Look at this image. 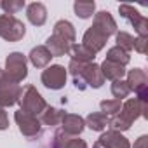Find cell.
<instances>
[{
    "label": "cell",
    "mask_w": 148,
    "mask_h": 148,
    "mask_svg": "<svg viewBox=\"0 0 148 148\" xmlns=\"http://www.w3.org/2000/svg\"><path fill=\"white\" fill-rule=\"evenodd\" d=\"M73 77V86L79 91H86L87 87L99 89L105 84V77L101 73L99 64L96 63H77V61H70L68 70Z\"/></svg>",
    "instance_id": "cell-1"
},
{
    "label": "cell",
    "mask_w": 148,
    "mask_h": 148,
    "mask_svg": "<svg viewBox=\"0 0 148 148\" xmlns=\"http://www.w3.org/2000/svg\"><path fill=\"white\" fill-rule=\"evenodd\" d=\"M73 44H75V28H73V25L70 21L59 19L54 25L52 35L45 40L47 51L51 52L52 58L66 56V54H70V49Z\"/></svg>",
    "instance_id": "cell-2"
},
{
    "label": "cell",
    "mask_w": 148,
    "mask_h": 148,
    "mask_svg": "<svg viewBox=\"0 0 148 148\" xmlns=\"http://www.w3.org/2000/svg\"><path fill=\"white\" fill-rule=\"evenodd\" d=\"M139 117L148 119V101H139V99L132 98V99H127L125 103H122L120 112L110 119V125L113 127V131L122 132V131L131 129V125Z\"/></svg>",
    "instance_id": "cell-3"
},
{
    "label": "cell",
    "mask_w": 148,
    "mask_h": 148,
    "mask_svg": "<svg viewBox=\"0 0 148 148\" xmlns=\"http://www.w3.org/2000/svg\"><path fill=\"white\" fill-rule=\"evenodd\" d=\"M19 110L28 113V115H33V117H40V113L45 110L47 103L45 99L42 98V94L37 91L35 86H26L23 91H21V96H19Z\"/></svg>",
    "instance_id": "cell-4"
},
{
    "label": "cell",
    "mask_w": 148,
    "mask_h": 148,
    "mask_svg": "<svg viewBox=\"0 0 148 148\" xmlns=\"http://www.w3.org/2000/svg\"><path fill=\"white\" fill-rule=\"evenodd\" d=\"M5 77L16 84L23 82L28 77V59L21 52H11L5 58Z\"/></svg>",
    "instance_id": "cell-5"
},
{
    "label": "cell",
    "mask_w": 148,
    "mask_h": 148,
    "mask_svg": "<svg viewBox=\"0 0 148 148\" xmlns=\"http://www.w3.org/2000/svg\"><path fill=\"white\" fill-rule=\"evenodd\" d=\"M26 33V26L16 16L0 14V38L7 42H19Z\"/></svg>",
    "instance_id": "cell-6"
},
{
    "label": "cell",
    "mask_w": 148,
    "mask_h": 148,
    "mask_svg": "<svg viewBox=\"0 0 148 148\" xmlns=\"http://www.w3.org/2000/svg\"><path fill=\"white\" fill-rule=\"evenodd\" d=\"M66 75H68V71H66L64 66H61V64H51V66H47V68L42 71L40 80H42V84H44L47 89H51V91H59V89H63L64 84H66Z\"/></svg>",
    "instance_id": "cell-7"
},
{
    "label": "cell",
    "mask_w": 148,
    "mask_h": 148,
    "mask_svg": "<svg viewBox=\"0 0 148 148\" xmlns=\"http://www.w3.org/2000/svg\"><path fill=\"white\" fill-rule=\"evenodd\" d=\"M119 12L124 19H127L131 23V26L134 28L138 37H148V19L143 14H139L138 9H134L132 5H127V4H120Z\"/></svg>",
    "instance_id": "cell-8"
},
{
    "label": "cell",
    "mask_w": 148,
    "mask_h": 148,
    "mask_svg": "<svg viewBox=\"0 0 148 148\" xmlns=\"http://www.w3.org/2000/svg\"><path fill=\"white\" fill-rule=\"evenodd\" d=\"M14 120L19 127V132L25 136V138H38L42 134V124L38 120V117H33V115H28L21 110H18L14 113Z\"/></svg>",
    "instance_id": "cell-9"
},
{
    "label": "cell",
    "mask_w": 148,
    "mask_h": 148,
    "mask_svg": "<svg viewBox=\"0 0 148 148\" xmlns=\"http://www.w3.org/2000/svg\"><path fill=\"white\" fill-rule=\"evenodd\" d=\"M125 82H127L129 89L136 92V96H138L136 99H139V101L148 99V77H146L145 70H141V68L129 70Z\"/></svg>",
    "instance_id": "cell-10"
},
{
    "label": "cell",
    "mask_w": 148,
    "mask_h": 148,
    "mask_svg": "<svg viewBox=\"0 0 148 148\" xmlns=\"http://www.w3.org/2000/svg\"><path fill=\"white\" fill-rule=\"evenodd\" d=\"M21 86L9 80L7 77H4V80L0 82V108H9V106H14L18 101H19V96H21Z\"/></svg>",
    "instance_id": "cell-11"
},
{
    "label": "cell",
    "mask_w": 148,
    "mask_h": 148,
    "mask_svg": "<svg viewBox=\"0 0 148 148\" xmlns=\"http://www.w3.org/2000/svg\"><path fill=\"white\" fill-rule=\"evenodd\" d=\"M92 148H131V143L124 134L110 129L99 136V139L94 143Z\"/></svg>",
    "instance_id": "cell-12"
},
{
    "label": "cell",
    "mask_w": 148,
    "mask_h": 148,
    "mask_svg": "<svg viewBox=\"0 0 148 148\" xmlns=\"http://www.w3.org/2000/svg\"><path fill=\"white\" fill-rule=\"evenodd\" d=\"M106 40H108V37H106L103 32H99L98 28L91 26V28H87V32L84 33L82 45H86L89 51H92L94 54H98L99 51H103V49H105Z\"/></svg>",
    "instance_id": "cell-13"
},
{
    "label": "cell",
    "mask_w": 148,
    "mask_h": 148,
    "mask_svg": "<svg viewBox=\"0 0 148 148\" xmlns=\"http://www.w3.org/2000/svg\"><path fill=\"white\" fill-rule=\"evenodd\" d=\"M61 129L66 136H79L82 134V131L86 129V122L80 115H75V113H64L63 120H61Z\"/></svg>",
    "instance_id": "cell-14"
},
{
    "label": "cell",
    "mask_w": 148,
    "mask_h": 148,
    "mask_svg": "<svg viewBox=\"0 0 148 148\" xmlns=\"http://www.w3.org/2000/svg\"><path fill=\"white\" fill-rule=\"evenodd\" d=\"M92 26L98 28L99 32H103L108 38L117 33V23H115L113 16H112L108 11H99V12H96V14H94Z\"/></svg>",
    "instance_id": "cell-15"
},
{
    "label": "cell",
    "mask_w": 148,
    "mask_h": 148,
    "mask_svg": "<svg viewBox=\"0 0 148 148\" xmlns=\"http://www.w3.org/2000/svg\"><path fill=\"white\" fill-rule=\"evenodd\" d=\"M51 148H87V143L77 136H66L63 131H56Z\"/></svg>",
    "instance_id": "cell-16"
},
{
    "label": "cell",
    "mask_w": 148,
    "mask_h": 148,
    "mask_svg": "<svg viewBox=\"0 0 148 148\" xmlns=\"http://www.w3.org/2000/svg\"><path fill=\"white\" fill-rule=\"evenodd\" d=\"M26 18L33 26H42L47 21V9L42 2H32L26 7Z\"/></svg>",
    "instance_id": "cell-17"
},
{
    "label": "cell",
    "mask_w": 148,
    "mask_h": 148,
    "mask_svg": "<svg viewBox=\"0 0 148 148\" xmlns=\"http://www.w3.org/2000/svg\"><path fill=\"white\" fill-rule=\"evenodd\" d=\"M28 59H30V63L35 68H47L49 63H51V59H52V56H51V52L47 51L45 45H37V47H33L30 51Z\"/></svg>",
    "instance_id": "cell-18"
},
{
    "label": "cell",
    "mask_w": 148,
    "mask_h": 148,
    "mask_svg": "<svg viewBox=\"0 0 148 148\" xmlns=\"http://www.w3.org/2000/svg\"><path fill=\"white\" fill-rule=\"evenodd\" d=\"M99 68H101V73H103L105 80L115 82V80H122V77L125 75V66L117 64V63H113V61H106V59H105V61L99 64Z\"/></svg>",
    "instance_id": "cell-19"
},
{
    "label": "cell",
    "mask_w": 148,
    "mask_h": 148,
    "mask_svg": "<svg viewBox=\"0 0 148 148\" xmlns=\"http://www.w3.org/2000/svg\"><path fill=\"white\" fill-rule=\"evenodd\" d=\"M63 117H64V112H63L61 108H54V106H49V105H47V106H45V110L40 113L38 120H40V124H44V125L56 127V125H59V124H61Z\"/></svg>",
    "instance_id": "cell-20"
},
{
    "label": "cell",
    "mask_w": 148,
    "mask_h": 148,
    "mask_svg": "<svg viewBox=\"0 0 148 148\" xmlns=\"http://www.w3.org/2000/svg\"><path fill=\"white\" fill-rule=\"evenodd\" d=\"M86 125L91 129V131H96V132H103L108 125H110V117H106L105 113L101 112H92L89 113L86 119H84Z\"/></svg>",
    "instance_id": "cell-21"
},
{
    "label": "cell",
    "mask_w": 148,
    "mask_h": 148,
    "mask_svg": "<svg viewBox=\"0 0 148 148\" xmlns=\"http://www.w3.org/2000/svg\"><path fill=\"white\" fill-rule=\"evenodd\" d=\"M70 56H71L70 61H77V63H94L96 58V54L82 44H73L70 49Z\"/></svg>",
    "instance_id": "cell-22"
},
{
    "label": "cell",
    "mask_w": 148,
    "mask_h": 148,
    "mask_svg": "<svg viewBox=\"0 0 148 148\" xmlns=\"http://www.w3.org/2000/svg\"><path fill=\"white\" fill-rule=\"evenodd\" d=\"M106 61H113V63H117V64L125 66V64H129V61H131V54L115 45V47H110V49H108V52H106Z\"/></svg>",
    "instance_id": "cell-23"
},
{
    "label": "cell",
    "mask_w": 148,
    "mask_h": 148,
    "mask_svg": "<svg viewBox=\"0 0 148 148\" xmlns=\"http://www.w3.org/2000/svg\"><path fill=\"white\" fill-rule=\"evenodd\" d=\"M73 11L75 14L80 18V19H89L92 18L94 11H96V4L94 2H84V0H77L75 4H73Z\"/></svg>",
    "instance_id": "cell-24"
},
{
    "label": "cell",
    "mask_w": 148,
    "mask_h": 148,
    "mask_svg": "<svg viewBox=\"0 0 148 148\" xmlns=\"http://www.w3.org/2000/svg\"><path fill=\"white\" fill-rule=\"evenodd\" d=\"M112 94H113V99L122 101L124 98H127L131 94V89L125 80H115V82H112Z\"/></svg>",
    "instance_id": "cell-25"
},
{
    "label": "cell",
    "mask_w": 148,
    "mask_h": 148,
    "mask_svg": "<svg viewBox=\"0 0 148 148\" xmlns=\"http://www.w3.org/2000/svg\"><path fill=\"white\" fill-rule=\"evenodd\" d=\"M115 40H117V47L124 49L125 52H131L132 51V45H134V37L127 32H117L115 33Z\"/></svg>",
    "instance_id": "cell-26"
},
{
    "label": "cell",
    "mask_w": 148,
    "mask_h": 148,
    "mask_svg": "<svg viewBox=\"0 0 148 148\" xmlns=\"http://www.w3.org/2000/svg\"><path fill=\"white\" fill-rule=\"evenodd\" d=\"M120 106H122V103L119 101V99H103L101 103H99V108H101V113H105L106 117H113V115H117L119 112H120Z\"/></svg>",
    "instance_id": "cell-27"
},
{
    "label": "cell",
    "mask_w": 148,
    "mask_h": 148,
    "mask_svg": "<svg viewBox=\"0 0 148 148\" xmlns=\"http://www.w3.org/2000/svg\"><path fill=\"white\" fill-rule=\"evenodd\" d=\"M25 5H26L25 0H4V2H0V9L4 11V14H9V16L19 12Z\"/></svg>",
    "instance_id": "cell-28"
},
{
    "label": "cell",
    "mask_w": 148,
    "mask_h": 148,
    "mask_svg": "<svg viewBox=\"0 0 148 148\" xmlns=\"http://www.w3.org/2000/svg\"><path fill=\"white\" fill-rule=\"evenodd\" d=\"M146 45H148V37H134V45L132 49L139 54L146 52Z\"/></svg>",
    "instance_id": "cell-29"
},
{
    "label": "cell",
    "mask_w": 148,
    "mask_h": 148,
    "mask_svg": "<svg viewBox=\"0 0 148 148\" xmlns=\"http://www.w3.org/2000/svg\"><path fill=\"white\" fill-rule=\"evenodd\" d=\"M9 127V117L4 108H0V131H5Z\"/></svg>",
    "instance_id": "cell-30"
},
{
    "label": "cell",
    "mask_w": 148,
    "mask_h": 148,
    "mask_svg": "<svg viewBox=\"0 0 148 148\" xmlns=\"http://www.w3.org/2000/svg\"><path fill=\"white\" fill-rule=\"evenodd\" d=\"M132 148H148V136H139L138 139H136V143H134V146Z\"/></svg>",
    "instance_id": "cell-31"
},
{
    "label": "cell",
    "mask_w": 148,
    "mask_h": 148,
    "mask_svg": "<svg viewBox=\"0 0 148 148\" xmlns=\"http://www.w3.org/2000/svg\"><path fill=\"white\" fill-rule=\"evenodd\" d=\"M4 77H5V71H4L2 68H0V82H2V80H4Z\"/></svg>",
    "instance_id": "cell-32"
},
{
    "label": "cell",
    "mask_w": 148,
    "mask_h": 148,
    "mask_svg": "<svg viewBox=\"0 0 148 148\" xmlns=\"http://www.w3.org/2000/svg\"><path fill=\"white\" fill-rule=\"evenodd\" d=\"M45 148H51V145H49V146H45Z\"/></svg>",
    "instance_id": "cell-33"
}]
</instances>
